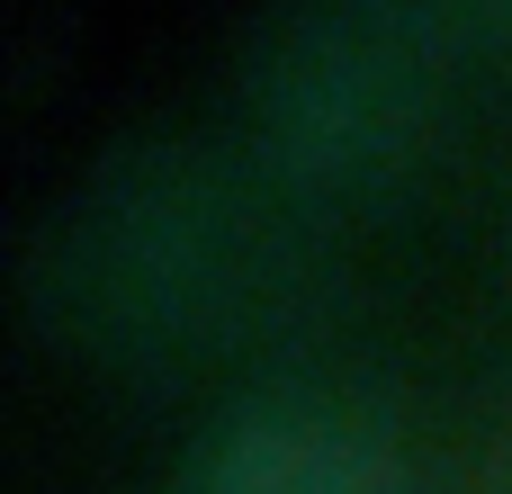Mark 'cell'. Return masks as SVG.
I'll list each match as a JSON object with an SVG mask.
<instances>
[{"mask_svg": "<svg viewBox=\"0 0 512 494\" xmlns=\"http://www.w3.org/2000/svg\"><path fill=\"white\" fill-rule=\"evenodd\" d=\"M171 494H396V459L351 414L234 405L189 441Z\"/></svg>", "mask_w": 512, "mask_h": 494, "instance_id": "6da1fadb", "label": "cell"}, {"mask_svg": "<svg viewBox=\"0 0 512 494\" xmlns=\"http://www.w3.org/2000/svg\"><path fill=\"white\" fill-rule=\"evenodd\" d=\"M495 18H504V27H512V0H495Z\"/></svg>", "mask_w": 512, "mask_h": 494, "instance_id": "7a4b0ae2", "label": "cell"}]
</instances>
